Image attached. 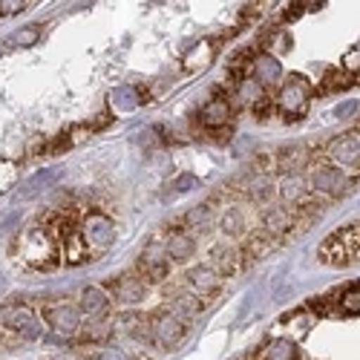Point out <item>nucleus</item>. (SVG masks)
<instances>
[{
    "instance_id": "obj_1",
    "label": "nucleus",
    "mask_w": 360,
    "mask_h": 360,
    "mask_svg": "<svg viewBox=\"0 0 360 360\" xmlns=\"http://www.w3.org/2000/svg\"><path fill=\"white\" fill-rule=\"evenodd\" d=\"M309 96H311V86L303 75H291L283 86H280V96H277V107L294 118V115H303L309 107Z\"/></svg>"
},
{
    "instance_id": "obj_2",
    "label": "nucleus",
    "mask_w": 360,
    "mask_h": 360,
    "mask_svg": "<svg viewBox=\"0 0 360 360\" xmlns=\"http://www.w3.org/2000/svg\"><path fill=\"white\" fill-rule=\"evenodd\" d=\"M0 326H6L9 332H15V335L23 338V340H38V338L44 335L41 320L35 317L32 309H26V306L4 309V311H0Z\"/></svg>"
},
{
    "instance_id": "obj_3",
    "label": "nucleus",
    "mask_w": 360,
    "mask_h": 360,
    "mask_svg": "<svg viewBox=\"0 0 360 360\" xmlns=\"http://www.w3.org/2000/svg\"><path fill=\"white\" fill-rule=\"evenodd\" d=\"M81 236H84L86 248H93L98 254V251H107L115 243V225L104 214H89L81 225Z\"/></svg>"
},
{
    "instance_id": "obj_4",
    "label": "nucleus",
    "mask_w": 360,
    "mask_h": 360,
    "mask_svg": "<svg viewBox=\"0 0 360 360\" xmlns=\"http://www.w3.org/2000/svg\"><path fill=\"white\" fill-rule=\"evenodd\" d=\"M328 156L335 159V167L340 170H360V133L349 130L332 139L328 144Z\"/></svg>"
},
{
    "instance_id": "obj_5",
    "label": "nucleus",
    "mask_w": 360,
    "mask_h": 360,
    "mask_svg": "<svg viewBox=\"0 0 360 360\" xmlns=\"http://www.w3.org/2000/svg\"><path fill=\"white\" fill-rule=\"evenodd\" d=\"M309 185H311V191H314L317 196H340V193L349 191L352 179H349L346 170L328 165V167H317V170L311 173V182H309Z\"/></svg>"
},
{
    "instance_id": "obj_6",
    "label": "nucleus",
    "mask_w": 360,
    "mask_h": 360,
    "mask_svg": "<svg viewBox=\"0 0 360 360\" xmlns=\"http://www.w3.org/2000/svg\"><path fill=\"white\" fill-rule=\"evenodd\" d=\"M44 317H46V323H49V328L55 335H75L78 332V326H81V306H75V303H52L46 311H44Z\"/></svg>"
},
{
    "instance_id": "obj_7",
    "label": "nucleus",
    "mask_w": 360,
    "mask_h": 360,
    "mask_svg": "<svg viewBox=\"0 0 360 360\" xmlns=\"http://www.w3.org/2000/svg\"><path fill=\"white\" fill-rule=\"evenodd\" d=\"M52 243H49V236L41 231V228H29L20 239V257L29 259L32 265H44L46 259H52Z\"/></svg>"
},
{
    "instance_id": "obj_8",
    "label": "nucleus",
    "mask_w": 360,
    "mask_h": 360,
    "mask_svg": "<svg viewBox=\"0 0 360 360\" xmlns=\"http://www.w3.org/2000/svg\"><path fill=\"white\" fill-rule=\"evenodd\" d=\"M153 338H156L159 346L176 349L179 343H182V338H185V320H179L173 311L162 314V317L156 320V326H153Z\"/></svg>"
},
{
    "instance_id": "obj_9",
    "label": "nucleus",
    "mask_w": 360,
    "mask_h": 360,
    "mask_svg": "<svg viewBox=\"0 0 360 360\" xmlns=\"http://www.w3.org/2000/svg\"><path fill=\"white\" fill-rule=\"evenodd\" d=\"M283 75V67H280V58L271 55V52H259L254 55V61H251V78L262 86H274Z\"/></svg>"
},
{
    "instance_id": "obj_10",
    "label": "nucleus",
    "mask_w": 360,
    "mask_h": 360,
    "mask_svg": "<svg viewBox=\"0 0 360 360\" xmlns=\"http://www.w3.org/2000/svg\"><path fill=\"white\" fill-rule=\"evenodd\" d=\"M144 294H147V280L144 277H118L115 280V297L122 300L124 306H136V303H141L144 300Z\"/></svg>"
},
{
    "instance_id": "obj_11",
    "label": "nucleus",
    "mask_w": 360,
    "mask_h": 360,
    "mask_svg": "<svg viewBox=\"0 0 360 360\" xmlns=\"http://www.w3.org/2000/svg\"><path fill=\"white\" fill-rule=\"evenodd\" d=\"M107 309H110V297H107V291H104V288H98V285L84 288V294H81V311H84L89 320L104 317V314H107Z\"/></svg>"
},
{
    "instance_id": "obj_12",
    "label": "nucleus",
    "mask_w": 360,
    "mask_h": 360,
    "mask_svg": "<svg viewBox=\"0 0 360 360\" xmlns=\"http://www.w3.org/2000/svg\"><path fill=\"white\" fill-rule=\"evenodd\" d=\"M191 285L199 291V294H214L222 288V277L214 265H199V268H191V274H188Z\"/></svg>"
},
{
    "instance_id": "obj_13",
    "label": "nucleus",
    "mask_w": 360,
    "mask_h": 360,
    "mask_svg": "<svg viewBox=\"0 0 360 360\" xmlns=\"http://www.w3.org/2000/svg\"><path fill=\"white\" fill-rule=\"evenodd\" d=\"M228 118H231V104L225 98H211L199 110V122L205 127H222L228 124Z\"/></svg>"
},
{
    "instance_id": "obj_14",
    "label": "nucleus",
    "mask_w": 360,
    "mask_h": 360,
    "mask_svg": "<svg viewBox=\"0 0 360 360\" xmlns=\"http://www.w3.org/2000/svg\"><path fill=\"white\" fill-rule=\"evenodd\" d=\"M139 271L144 274L147 283H159V280H165V274H167V259H162V251L153 248V251L141 254V259H139Z\"/></svg>"
},
{
    "instance_id": "obj_15",
    "label": "nucleus",
    "mask_w": 360,
    "mask_h": 360,
    "mask_svg": "<svg viewBox=\"0 0 360 360\" xmlns=\"http://www.w3.org/2000/svg\"><path fill=\"white\" fill-rule=\"evenodd\" d=\"M110 104L118 110V112H133L139 104H141V93H139V86H115L112 89V96H110Z\"/></svg>"
},
{
    "instance_id": "obj_16",
    "label": "nucleus",
    "mask_w": 360,
    "mask_h": 360,
    "mask_svg": "<svg viewBox=\"0 0 360 360\" xmlns=\"http://www.w3.org/2000/svg\"><path fill=\"white\" fill-rule=\"evenodd\" d=\"M58 179V170H41V173H35L32 179H26V182L20 185V191H18V199H32V196H38L41 191H46L52 182Z\"/></svg>"
},
{
    "instance_id": "obj_17",
    "label": "nucleus",
    "mask_w": 360,
    "mask_h": 360,
    "mask_svg": "<svg viewBox=\"0 0 360 360\" xmlns=\"http://www.w3.org/2000/svg\"><path fill=\"white\" fill-rule=\"evenodd\" d=\"M165 251H167V257H170V259H176V262H185V259H191V257H193L196 243H193V239H191L188 233H173V236L167 239Z\"/></svg>"
},
{
    "instance_id": "obj_18",
    "label": "nucleus",
    "mask_w": 360,
    "mask_h": 360,
    "mask_svg": "<svg viewBox=\"0 0 360 360\" xmlns=\"http://www.w3.org/2000/svg\"><path fill=\"white\" fill-rule=\"evenodd\" d=\"M262 360H300V352H297V343L288 340V338H277L268 343L265 349V357Z\"/></svg>"
},
{
    "instance_id": "obj_19",
    "label": "nucleus",
    "mask_w": 360,
    "mask_h": 360,
    "mask_svg": "<svg viewBox=\"0 0 360 360\" xmlns=\"http://www.w3.org/2000/svg\"><path fill=\"white\" fill-rule=\"evenodd\" d=\"M236 96H239V101L248 104V107H259V104H265V86L257 84L254 78H245L243 84H239Z\"/></svg>"
},
{
    "instance_id": "obj_20",
    "label": "nucleus",
    "mask_w": 360,
    "mask_h": 360,
    "mask_svg": "<svg viewBox=\"0 0 360 360\" xmlns=\"http://www.w3.org/2000/svg\"><path fill=\"white\" fill-rule=\"evenodd\" d=\"M280 196L288 199V202H297V199H303V191H306V182H303V176H297V173H285L280 179V185H277Z\"/></svg>"
},
{
    "instance_id": "obj_21",
    "label": "nucleus",
    "mask_w": 360,
    "mask_h": 360,
    "mask_svg": "<svg viewBox=\"0 0 360 360\" xmlns=\"http://www.w3.org/2000/svg\"><path fill=\"white\" fill-rule=\"evenodd\" d=\"M199 311H202V303H199V297H193V294H179L173 300V314L179 320H188V317H193Z\"/></svg>"
},
{
    "instance_id": "obj_22",
    "label": "nucleus",
    "mask_w": 360,
    "mask_h": 360,
    "mask_svg": "<svg viewBox=\"0 0 360 360\" xmlns=\"http://www.w3.org/2000/svg\"><path fill=\"white\" fill-rule=\"evenodd\" d=\"M64 257L70 262H81L86 257V243H84V236L78 231H72L67 239H64Z\"/></svg>"
},
{
    "instance_id": "obj_23",
    "label": "nucleus",
    "mask_w": 360,
    "mask_h": 360,
    "mask_svg": "<svg viewBox=\"0 0 360 360\" xmlns=\"http://www.w3.org/2000/svg\"><path fill=\"white\" fill-rule=\"evenodd\" d=\"M207 61H211V44H207V41H199V44L185 55V70L205 67Z\"/></svg>"
},
{
    "instance_id": "obj_24",
    "label": "nucleus",
    "mask_w": 360,
    "mask_h": 360,
    "mask_svg": "<svg viewBox=\"0 0 360 360\" xmlns=\"http://www.w3.org/2000/svg\"><path fill=\"white\" fill-rule=\"evenodd\" d=\"M38 38H41V29L38 26H23V29H18L15 35H9V44L18 46V49H29V46L38 44Z\"/></svg>"
},
{
    "instance_id": "obj_25",
    "label": "nucleus",
    "mask_w": 360,
    "mask_h": 360,
    "mask_svg": "<svg viewBox=\"0 0 360 360\" xmlns=\"http://www.w3.org/2000/svg\"><path fill=\"white\" fill-rule=\"evenodd\" d=\"M340 306H343V311H346V314H360V285H354V288L343 291Z\"/></svg>"
},
{
    "instance_id": "obj_26",
    "label": "nucleus",
    "mask_w": 360,
    "mask_h": 360,
    "mask_svg": "<svg viewBox=\"0 0 360 360\" xmlns=\"http://www.w3.org/2000/svg\"><path fill=\"white\" fill-rule=\"evenodd\" d=\"M211 211H207V207H193V211L188 214V225L191 228H199V231H205L207 225H211Z\"/></svg>"
},
{
    "instance_id": "obj_27",
    "label": "nucleus",
    "mask_w": 360,
    "mask_h": 360,
    "mask_svg": "<svg viewBox=\"0 0 360 360\" xmlns=\"http://www.w3.org/2000/svg\"><path fill=\"white\" fill-rule=\"evenodd\" d=\"M222 231L225 233H239V231H245V222H243V214L239 211H231L222 217Z\"/></svg>"
},
{
    "instance_id": "obj_28",
    "label": "nucleus",
    "mask_w": 360,
    "mask_h": 360,
    "mask_svg": "<svg viewBox=\"0 0 360 360\" xmlns=\"http://www.w3.org/2000/svg\"><path fill=\"white\" fill-rule=\"evenodd\" d=\"M196 188H199V179L191 176V173H182V176H179L176 182H173V191H176V193H191V191H196Z\"/></svg>"
},
{
    "instance_id": "obj_29",
    "label": "nucleus",
    "mask_w": 360,
    "mask_h": 360,
    "mask_svg": "<svg viewBox=\"0 0 360 360\" xmlns=\"http://www.w3.org/2000/svg\"><path fill=\"white\" fill-rule=\"evenodd\" d=\"M288 222H291V214H285V211H271V214H265V225L271 228V231H283Z\"/></svg>"
},
{
    "instance_id": "obj_30",
    "label": "nucleus",
    "mask_w": 360,
    "mask_h": 360,
    "mask_svg": "<svg viewBox=\"0 0 360 360\" xmlns=\"http://www.w3.org/2000/svg\"><path fill=\"white\" fill-rule=\"evenodd\" d=\"M283 159H285V167H300V165H306L309 153H306V150H294V153H291V150H285Z\"/></svg>"
},
{
    "instance_id": "obj_31",
    "label": "nucleus",
    "mask_w": 360,
    "mask_h": 360,
    "mask_svg": "<svg viewBox=\"0 0 360 360\" xmlns=\"http://www.w3.org/2000/svg\"><path fill=\"white\" fill-rule=\"evenodd\" d=\"M352 112H357V101H343V104L335 107V118H338V122H346Z\"/></svg>"
},
{
    "instance_id": "obj_32",
    "label": "nucleus",
    "mask_w": 360,
    "mask_h": 360,
    "mask_svg": "<svg viewBox=\"0 0 360 360\" xmlns=\"http://www.w3.org/2000/svg\"><path fill=\"white\" fill-rule=\"evenodd\" d=\"M96 360H133V357L127 352H122V349H104V352H98Z\"/></svg>"
},
{
    "instance_id": "obj_33",
    "label": "nucleus",
    "mask_w": 360,
    "mask_h": 360,
    "mask_svg": "<svg viewBox=\"0 0 360 360\" xmlns=\"http://www.w3.org/2000/svg\"><path fill=\"white\" fill-rule=\"evenodd\" d=\"M12 176H15V170H12L9 165H0V191H6V188H9Z\"/></svg>"
},
{
    "instance_id": "obj_34",
    "label": "nucleus",
    "mask_w": 360,
    "mask_h": 360,
    "mask_svg": "<svg viewBox=\"0 0 360 360\" xmlns=\"http://www.w3.org/2000/svg\"><path fill=\"white\" fill-rule=\"evenodd\" d=\"M346 67L349 70H357L360 67V49H354L352 55H346Z\"/></svg>"
},
{
    "instance_id": "obj_35",
    "label": "nucleus",
    "mask_w": 360,
    "mask_h": 360,
    "mask_svg": "<svg viewBox=\"0 0 360 360\" xmlns=\"http://www.w3.org/2000/svg\"><path fill=\"white\" fill-rule=\"evenodd\" d=\"M26 4H0V15H12V12H20Z\"/></svg>"
},
{
    "instance_id": "obj_36",
    "label": "nucleus",
    "mask_w": 360,
    "mask_h": 360,
    "mask_svg": "<svg viewBox=\"0 0 360 360\" xmlns=\"http://www.w3.org/2000/svg\"><path fill=\"white\" fill-rule=\"evenodd\" d=\"M18 222H20V214H18V211H12V217H9L4 225H0V228H4V231H12V228H18Z\"/></svg>"
},
{
    "instance_id": "obj_37",
    "label": "nucleus",
    "mask_w": 360,
    "mask_h": 360,
    "mask_svg": "<svg viewBox=\"0 0 360 360\" xmlns=\"http://www.w3.org/2000/svg\"><path fill=\"white\" fill-rule=\"evenodd\" d=\"M285 49H291V38H288V35H280V38H277V52L283 55Z\"/></svg>"
},
{
    "instance_id": "obj_38",
    "label": "nucleus",
    "mask_w": 360,
    "mask_h": 360,
    "mask_svg": "<svg viewBox=\"0 0 360 360\" xmlns=\"http://www.w3.org/2000/svg\"><path fill=\"white\" fill-rule=\"evenodd\" d=\"M4 291H6V277L0 274V294H4Z\"/></svg>"
},
{
    "instance_id": "obj_39",
    "label": "nucleus",
    "mask_w": 360,
    "mask_h": 360,
    "mask_svg": "<svg viewBox=\"0 0 360 360\" xmlns=\"http://www.w3.org/2000/svg\"><path fill=\"white\" fill-rule=\"evenodd\" d=\"M55 360H75V357H70V354H64V357H55Z\"/></svg>"
}]
</instances>
